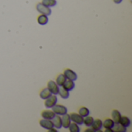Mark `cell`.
Masks as SVG:
<instances>
[{
	"instance_id": "ac0fdd59",
	"label": "cell",
	"mask_w": 132,
	"mask_h": 132,
	"mask_svg": "<svg viewBox=\"0 0 132 132\" xmlns=\"http://www.w3.org/2000/svg\"><path fill=\"white\" fill-rule=\"evenodd\" d=\"M58 94L60 96L61 98L63 99H67L70 96V93H69V91H67V89H65L64 88L61 87L60 89L59 88V92H58Z\"/></svg>"
},
{
	"instance_id": "8fae6325",
	"label": "cell",
	"mask_w": 132,
	"mask_h": 132,
	"mask_svg": "<svg viewBox=\"0 0 132 132\" xmlns=\"http://www.w3.org/2000/svg\"><path fill=\"white\" fill-rule=\"evenodd\" d=\"M102 128V121L100 119H95L94 120L92 124H91V128L94 130V131H99Z\"/></svg>"
},
{
	"instance_id": "9a60e30c",
	"label": "cell",
	"mask_w": 132,
	"mask_h": 132,
	"mask_svg": "<svg viewBox=\"0 0 132 132\" xmlns=\"http://www.w3.org/2000/svg\"><path fill=\"white\" fill-rule=\"evenodd\" d=\"M113 131L114 132H125L127 131V128L126 127L123 126L122 124H121L120 123L118 124H114V127L112 128Z\"/></svg>"
},
{
	"instance_id": "7a4b0ae2",
	"label": "cell",
	"mask_w": 132,
	"mask_h": 132,
	"mask_svg": "<svg viewBox=\"0 0 132 132\" xmlns=\"http://www.w3.org/2000/svg\"><path fill=\"white\" fill-rule=\"evenodd\" d=\"M56 103H57V97L55 94H52L50 97L45 100L44 105L46 108H52Z\"/></svg>"
},
{
	"instance_id": "30bf717a",
	"label": "cell",
	"mask_w": 132,
	"mask_h": 132,
	"mask_svg": "<svg viewBox=\"0 0 132 132\" xmlns=\"http://www.w3.org/2000/svg\"><path fill=\"white\" fill-rule=\"evenodd\" d=\"M75 86V84H74V82L73 80H70V79H66V81L64 82L63 85L62 86L63 88H64L65 89H67V91H71L73 89Z\"/></svg>"
},
{
	"instance_id": "d6986e66",
	"label": "cell",
	"mask_w": 132,
	"mask_h": 132,
	"mask_svg": "<svg viewBox=\"0 0 132 132\" xmlns=\"http://www.w3.org/2000/svg\"><path fill=\"white\" fill-rule=\"evenodd\" d=\"M119 123H120L121 124H122L123 126L128 128V127L131 124V121H130V119H129L128 117H126V116H121Z\"/></svg>"
},
{
	"instance_id": "277c9868",
	"label": "cell",
	"mask_w": 132,
	"mask_h": 132,
	"mask_svg": "<svg viewBox=\"0 0 132 132\" xmlns=\"http://www.w3.org/2000/svg\"><path fill=\"white\" fill-rule=\"evenodd\" d=\"M47 89L50 91L52 94H58L59 92V86L53 80H50L47 83Z\"/></svg>"
},
{
	"instance_id": "3957f363",
	"label": "cell",
	"mask_w": 132,
	"mask_h": 132,
	"mask_svg": "<svg viewBox=\"0 0 132 132\" xmlns=\"http://www.w3.org/2000/svg\"><path fill=\"white\" fill-rule=\"evenodd\" d=\"M36 9L39 13L46 15V16H50L51 14V9H50V7L46 6L45 5L42 3H38L36 5Z\"/></svg>"
},
{
	"instance_id": "9c48e42d",
	"label": "cell",
	"mask_w": 132,
	"mask_h": 132,
	"mask_svg": "<svg viewBox=\"0 0 132 132\" xmlns=\"http://www.w3.org/2000/svg\"><path fill=\"white\" fill-rule=\"evenodd\" d=\"M51 121L53 123V127H55L57 129L61 128V127H62V121H61V117L59 115H55L51 119Z\"/></svg>"
},
{
	"instance_id": "484cf974",
	"label": "cell",
	"mask_w": 132,
	"mask_h": 132,
	"mask_svg": "<svg viewBox=\"0 0 132 132\" xmlns=\"http://www.w3.org/2000/svg\"><path fill=\"white\" fill-rule=\"evenodd\" d=\"M105 132H113V129L112 128H107V129H105Z\"/></svg>"
},
{
	"instance_id": "7c38bea8",
	"label": "cell",
	"mask_w": 132,
	"mask_h": 132,
	"mask_svg": "<svg viewBox=\"0 0 132 132\" xmlns=\"http://www.w3.org/2000/svg\"><path fill=\"white\" fill-rule=\"evenodd\" d=\"M55 113L53 110H43L41 112V117L44 119H49L51 120L54 116H55Z\"/></svg>"
},
{
	"instance_id": "44dd1931",
	"label": "cell",
	"mask_w": 132,
	"mask_h": 132,
	"mask_svg": "<svg viewBox=\"0 0 132 132\" xmlns=\"http://www.w3.org/2000/svg\"><path fill=\"white\" fill-rule=\"evenodd\" d=\"M41 3L48 7H53L56 5L57 2L56 0H42Z\"/></svg>"
},
{
	"instance_id": "5b68a950",
	"label": "cell",
	"mask_w": 132,
	"mask_h": 132,
	"mask_svg": "<svg viewBox=\"0 0 132 132\" xmlns=\"http://www.w3.org/2000/svg\"><path fill=\"white\" fill-rule=\"evenodd\" d=\"M70 120L77 124L78 125L80 124H83L84 123V117L82 116H80L79 114H77V113H71L70 114Z\"/></svg>"
},
{
	"instance_id": "ba28073f",
	"label": "cell",
	"mask_w": 132,
	"mask_h": 132,
	"mask_svg": "<svg viewBox=\"0 0 132 132\" xmlns=\"http://www.w3.org/2000/svg\"><path fill=\"white\" fill-rule=\"evenodd\" d=\"M61 121H62V127H63L64 128H68L71 123L70 115L67 114H65L64 115H63L61 118Z\"/></svg>"
},
{
	"instance_id": "2e32d148",
	"label": "cell",
	"mask_w": 132,
	"mask_h": 132,
	"mask_svg": "<svg viewBox=\"0 0 132 132\" xmlns=\"http://www.w3.org/2000/svg\"><path fill=\"white\" fill-rule=\"evenodd\" d=\"M51 95H52V93H50V91L47 88L43 89L40 91V93H39V96H40L42 99H43V100L47 99V98L50 97Z\"/></svg>"
},
{
	"instance_id": "4316f807",
	"label": "cell",
	"mask_w": 132,
	"mask_h": 132,
	"mask_svg": "<svg viewBox=\"0 0 132 132\" xmlns=\"http://www.w3.org/2000/svg\"><path fill=\"white\" fill-rule=\"evenodd\" d=\"M49 131L50 132H57V130L56 129H53V128H52L50 130H49Z\"/></svg>"
},
{
	"instance_id": "8992f818",
	"label": "cell",
	"mask_w": 132,
	"mask_h": 132,
	"mask_svg": "<svg viewBox=\"0 0 132 132\" xmlns=\"http://www.w3.org/2000/svg\"><path fill=\"white\" fill-rule=\"evenodd\" d=\"M63 75H64V76L66 77V79H70V80H73V81H75V80H77V74H76L72 69H70V68L65 69V70H64V72H63Z\"/></svg>"
},
{
	"instance_id": "e0dca14e",
	"label": "cell",
	"mask_w": 132,
	"mask_h": 132,
	"mask_svg": "<svg viewBox=\"0 0 132 132\" xmlns=\"http://www.w3.org/2000/svg\"><path fill=\"white\" fill-rule=\"evenodd\" d=\"M48 16L41 14L37 17V22L40 25H46L48 23Z\"/></svg>"
},
{
	"instance_id": "d4e9b609",
	"label": "cell",
	"mask_w": 132,
	"mask_h": 132,
	"mask_svg": "<svg viewBox=\"0 0 132 132\" xmlns=\"http://www.w3.org/2000/svg\"><path fill=\"white\" fill-rule=\"evenodd\" d=\"M95 132L94 131V129H92V128H90V129H86L85 130V132Z\"/></svg>"
},
{
	"instance_id": "6da1fadb",
	"label": "cell",
	"mask_w": 132,
	"mask_h": 132,
	"mask_svg": "<svg viewBox=\"0 0 132 132\" xmlns=\"http://www.w3.org/2000/svg\"><path fill=\"white\" fill-rule=\"evenodd\" d=\"M53 111L55 113L56 115H59V116H63L65 114L67 113V109L65 106L61 105V104H57L56 103L53 107Z\"/></svg>"
},
{
	"instance_id": "52a82bcc",
	"label": "cell",
	"mask_w": 132,
	"mask_h": 132,
	"mask_svg": "<svg viewBox=\"0 0 132 132\" xmlns=\"http://www.w3.org/2000/svg\"><path fill=\"white\" fill-rule=\"evenodd\" d=\"M39 124L40 126L44 128V129H46V130H50L52 128H53V123L51 121V120H49V119H42L39 121Z\"/></svg>"
},
{
	"instance_id": "cb8c5ba5",
	"label": "cell",
	"mask_w": 132,
	"mask_h": 132,
	"mask_svg": "<svg viewBox=\"0 0 132 132\" xmlns=\"http://www.w3.org/2000/svg\"><path fill=\"white\" fill-rule=\"evenodd\" d=\"M69 131L70 132H79L80 131V128L78 126L77 124L76 123H70V126H69Z\"/></svg>"
},
{
	"instance_id": "83f0119b",
	"label": "cell",
	"mask_w": 132,
	"mask_h": 132,
	"mask_svg": "<svg viewBox=\"0 0 132 132\" xmlns=\"http://www.w3.org/2000/svg\"><path fill=\"white\" fill-rule=\"evenodd\" d=\"M114 2L115 3H117V4H119V3H121L122 2V0H114Z\"/></svg>"
},
{
	"instance_id": "603a6c76",
	"label": "cell",
	"mask_w": 132,
	"mask_h": 132,
	"mask_svg": "<svg viewBox=\"0 0 132 132\" xmlns=\"http://www.w3.org/2000/svg\"><path fill=\"white\" fill-rule=\"evenodd\" d=\"M94 118L91 117V116H87V117H85L84 118V123L83 124H84L86 126H87V127H90L91 126V124H92V123H93V121H94Z\"/></svg>"
},
{
	"instance_id": "5bb4252c",
	"label": "cell",
	"mask_w": 132,
	"mask_h": 132,
	"mask_svg": "<svg viewBox=\"0 0 132 132\" xmlns=\"http://www.w3.org/2000/svg\"><path fill=\"white\" fill-rule=\"evenodd\" d=\"M114 125V122L112 119L111 118H107L104 122H102V127L104 128H112Z\"/></svg>"
},
{
	"instance_id": "7402d4cb",
	"label": "cell",
	"mask_w": 132,
	"mask_h": 132,
	"mask_svg": "<svg viewBox=\"0 0 132 132\" xmlns=\"http://www.w3.org/2000/svg\"><path fill=\"white\" fill-rule=\"evenodd\" d=\"M79 114L80 116H82L83 117H85L87 116H88L90 114V110L85 107H82L79 109Z\"/></svg>"
},
{
	"instance_id": "4fadbf2b",
	"label": "cell",
	"mask_w": 132,
	"mask_h": 132,
	"mask_svg": "<svg viewBox=\"0 0 132 132\" xmlns=\"http://www.w3.org/2000/svg\"><path fill=\"white\" fill-rule=\"evenodd\" d=\"M111 116H112V120L114 121V124H118V123L120 122L121 114L118 110H113L112 112H111Z\"/></svg>"
},
{
	"instance_id": "ffe728a7",
	"label": "cell",
	"mask_w": 132,
	"mask_h": 132,
	"mask_svg": "<svg viewBox=\"0 0 132 132\" xmlns=\"http://www.w3.org/2000/svg\"><path fill=\"white\" fill-rule=\"evenodd\" d=\"M66 77L64 76L63 74H60L57 76L56 78V83L58 85V86H62L64 83V82L66 81Z\"/></svg>"
}]
</instances>
